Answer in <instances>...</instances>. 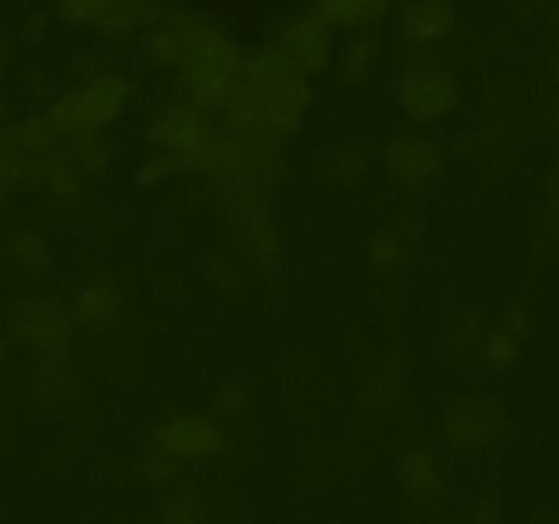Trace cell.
Masks as SVG:
<instances>
[{
	"label": "cell",
	"mask_w": 559,
	"mask_h": 524,
	"mask_svg": "<svg viewBox=\"0 0 559 524\" xmlns=\"http://www.w3.org/2000/svg\"><path fill=\"white\" fill-rule=\"evenodd\" d=\"M314 104L309 76L289 66L273 44L246 58V69L235 91L218 109L222 129L233 134L265 136L282 145L304 129Z\"/></svg>",
	"instance_id": "6da1fadb"
},
{
	"label": "cell",
	"mask_w": 559,
	"mask_h": 524,
	"mask_svg": "<svg viewBox=\"0 0 559 524\" xmlns=\"http://www.w3.org/2000/svg\"><path fill=\"white\" fill-rule=\"evenodd\" d=\"M164 22L178 33L180 96L202 112H218L246 69V55L233 36L211 16L189 9H167Z\"/></svg>",
	"instance_id": "7a4b0ae2"
},
{
	"label": "cell",
	"mask_w": 559,
	"mask_h": 524,
	"mask_svg": "<svg viewBox=\"0 0 559 524\" xmlns=\"http://www.w3.org/2000/svg\"><path fill=\"white\" fill-rule=\"evenodd\" d=\"M207 189L224 222L233 227L240 251L251 267L262 273H278L284 265V238L267 205V191L233 178L207 175Z\"/></svg>",
	"instance_id": "3957f363"
},
{
	"label": "cell",
	"mask_w": 559,
	"mask_h": 524,
	"mask_svg": "<svg viewBox=\"0 0 559 524\" xmlns=\"http://www.w3.org/2000/svg\"><path fill=\"white\" fill-rule=\"evenodd\" d=\"M136 96V85L123 71H102L87 80L74 82L66 91L52 93L47 102V115L60 131L74 134L85 129H104L118 123Z\"/></svg>",
	"instance_id": "277c9868"
},
{
	"label": "cell",
	"mask_w": 559,
	"mask_h": 524,
	"mask_svg": "<svg viewBox=\"0 0 559 524\" xmlns=\"http://www.w3.org/2000/svg\"><path fill=\"white\" fill-rule=\"evenodd\" d=\"M0 325L9 342L31 349L38 360L69 355L76 333L69 309L36 293H22L11 298Z\"/></svg>",
	"instance_id": "5b68a950"
},
{
	"label": "cell",
	"mask_w": 559,
	"mask_h": 524,
	"mask_svg": "<svg viewBox=\"0 0 559 524\" xmlns=\"http://www.w3.org/2000/svg\"><path fill=\"white\" fill-rule=\"evenodd\" d=\"M216 134L218 131L207 120V112L186 102L183 96L162 104L147 126V142L158 153H167L175 167L189 169V172H202Z\"/></svg>",
	"instance_id": "8992f818"
},
{
	"label": "cell",
	"mask_w": 559,
	"mask_h": 524,
	"mask_svg": "<svg viewBox=\"0 0 559 524\" xmlns=\"http://www.w3.org/2000/svg\"><path fill=\"white\" fill-rule=\"evenodd\" d=\"M399 109L418 126H437L462 104V82L451 69L431 60L404 63L393 76Z\"/></svg>",
	"instance_id": "52a82bcc"
},
{
	"label": "cell",
	"mask_w": 559,
	"mask_h": 524,
	"mask_svg": "<svg viewBox=\"0 0 559 524\" xmlns=\"http://www.w3.org/2000/svg\"><path fill=\"white\" fill-rule=\"evenodd\" d=\"M284 156L282 145L265 136L254 134H233V131H218L213 142L202 175H216V178L243 180L262 191L276 189L284 180Z\"/></svg>",
	"instance_id": "ba28073f"
},
{
	"label": "cell",
	"mask_w": 559,
	"mask_h": 524,
	"mask_svg": "<svg viewBox=\"0 0 559 524\" xmlns=\"http://www.w3.org/2000/svg\"><path fill=\"white\" fill-rule=\"evenodd\" d=\"M508 409L495 396H462L442 413L440 437L456 453H478L502 440Z\"/></svg>",
	"instance_id": "9c48e42d"
},
{
	"label": "cell",
	"mask_w": 559,
	"mask_h": 524,
	"mask_svg": "<svg viewBox=\"0 0 559 524\" xmlns=\"http://www.w3.org/2000/svg\"><path fill=\"white\" fill-rule=\"evenodd\" d=\"M153 445L178 464L213 462L227 448L218 420L205 413H173L153 426Z\"/></svg>",
	"instance_id": "30bf717a"
},
{
	"label": "cell",
	"mask_w": 559,
	"mask_h": 524,
	"mask_svg": "<svg viewBox=\"0 0 559 524\" xmlns=\"http://www.w3.org/2000/svg\"><path fill=\"white\" fill-rule=\"evenodd\" d=\"M49 14L58 25L109 38L136 36L145 22L142 0H49Z\"/></svg>",
	"instance_id": "8fae6325"
},
{
	"label": "cell",
	"mask_w": 559,
	"mask_h": 524,
	"mask_svg": "<svg viewBox=\"0 0 559 524\" xmlns=\"http://www.w3.org/2000/svg\"><path fill=\"white\" fill-rule=\"evenodd\" d=\"M445 162V147L435 136L418 134V131L393 134L382 147L385 172L407 191L429 189L435 180L442 178Z\"/></svg>",
	"instance_id": "7c38bea8"
},
{
	"label": "cell",
	"mask_w": 559,
	"mask_h": 524,
	"mask_svg": "<svg viewBox=\"0 0 559 524\" xmlns=\"http://www.w3.org/2000/svg\"><path fill=\"white\" fill-rule=\"evenodd\" d=\"M273 47L289 60L293 69L304 76H322L333 69L336 60V44H333V31L322 25L311 11L295 14L278 27Z\"/></svg>",
	"instance_id": "4fadbf2b"
},
{
	"label": "cell",
	"mask_w": 559,
	"mask_h": 524,
	"mask_svg": "<svg viewBox=\"0 0 559 524\" xmlns=\"http://www.w3.org/2000/svg\"><path fill=\"white\" fill-rule=\"evenodd\" d=\"M462 16L453 0H402L399 33L415 52H431L459 33Z\"/></svg>",
	"instance_id": "5bb4252c"
},
{
	"label": "cell",
	"mask_w": 559,
	"mask_h": 524,
	"mask_svg": "<svg viewBox=\"0 0 559 524\" xmlns=\"http://www.w3.org/2000/svg\"><path fill=\"white\" fill-rule=\"evenodd\" d=\"M123 311V293L109 276H91L74 289L69 314L76 327L85 331H107Z\"/></svg>",
	"instance_id": "9a60e30c"
},
{
	"label": "cell",
	"mask_w": 559,
	"mask_h": 524,
	"mask_svg": "<svg viewBox=\"0 0 559 524\" xmlns=\"http://www.w3.org/2000/svg\"><path fill=\"white\" fill-rule=\"evenodd\" d=\"M74 393L76 380L71 374L69 355L38 360V369L33 371L31 385H27V396L36 413H41L44 418H60L74 402Z\"/></svg>",
	"instance_id": "2e32d148"
},
{
	"label": "cell",
	"mask_w": 559,
	"mask_h": 524,
	"mask_svg": "<svg viewBox=\"0 0 559 524\" xmlns=\"http://www.w3.org/2000/svg\"><path fill=\"white\" fill-rule=\"evenodd\" d=\"M0 262L27 278H44L52 271L55 251L38 229L11 227L0 235Z\"/></svg>",
	"instance_id": "e0dca14e"
},
{
	"label": "cell",
	"mask_w": 559,
	"mask_h": 524,
	"mask_svg": "<svg viewBox=\"0 0 559 524\" xmlns=\"http://www.w3.org/2000/svg\"><path fill=\"white\" fill-rule=\"evenodd\" d=\"M82 172L69 162L63 151H49L31 158L25 191H41L52 200H74L82 191Z\"/></svg>",
	"instance_id": "ac0fdd59"
},
{
	"label": "cell",
	"mask_w": 559,
	"mask_h": 524,
	"mask_svg": "<svg viewBox=\"0 0 559 524\" xmlns=\"http://www.w3.org/2000/svg\"><path fill=\"white\" fill-rule=\"evenodd\" d=\"M396 475L409 500H415L418 505H435L445 495V478H442L440 462L426 448H413V451L402 453Z\"/></svg>",
	"instance_id": "d6986e66"
},
{
	"label": "cell",
	"mask_w": 559,
	"mask_h": 524,
	"mask_svg": "<svg viewBox=\"0 0 559 524\" xmlns=\"http://www.w3.org/2000/svg\"><path fill=\"white\" fill-rule=\"evenodd\" d=\"M60 151L82 172V178H104L118 158L115 140L104 129H85L66 134Z\"/></svg>",
	"instance_id": "ffe728a7"
},
{
	"label": "cell",
	"mask_w": 559,
	"mask_h": 524,
	"mask_svg": "<svg viewBox=\"0 0 559 524\" xmlns=\"http://www.w3.org/2000/svg\"><path fill=\"white\" fill-rule=\"evenodd\" d=\"M380 60V36L374 31H355L349 41L336 52L333 69L338 71V82H344L347 87H364L374 80Z\"/></svg>",
	"instance_id": "44dd1931"
},
{
	"label": "cell",
	"mask_w": 559,
	"mask_h": 524,
	"mask_svg": "<svg viewBox=\"0 0 559 524\" xmlns=\"http://www.w3.org/2000/svg\"><path fill=\"white\" fill-rule=\"evenodd\" d=\"M366 262L371 265V271L380 273V276H393L404 267L407 262V240L396 233L393 227H374L366 235Z\"/></svg>",
	"instance_id": "7402d4cb"
},
{
	"label": "cell",
	"mask_w": 559,
	"mask_h": 524,
	"mask_svg": "<svg viewBox=\"0 0 559 524\" xmlns=\"http://www.w3.org/2000/svg\"><path fill=\"white\" fill-rule=\"evenodd\" d=\"M11 129H14L16 147L25 151L27 156H41V153L58 151L60 142H63V131L55 126L47 109H36V112L25 115L22 120L11 123Z\"/></svg>",
	"instance_id": "603a6c76"
},
{
	"label": "cell",
	"mask_w": 559,
	"mask_h": 524,
	"mask_svg": "<svg viewBox=\"0 0 559 524\" xmlns=\"http://www.w3.org/2000/svg\"><path fill=\"white\" fill-rule=\"evenodd\" d=\"M251 273L254 267L249 265L243 254H233V251H218L207 262V276H211L213 287L224 295H243L251 284Z\"/></svg>",
	"instance_id": "cb8c5ba5"
},
{
	"label": "cell",
	"mask_w": 559,
	"mask_h": 524,
	"mask_svg": "<svg viewBox=\"0 0 559 524\" xmlns=\"http://www.w3.org/2000/svg\"><path fill=\"white\" fill-rule=\"evenodd\" d=\"M524 358V344L522 336H513L506 327H497L480 344V360L489 371L495 374H511Z\"/></svg>",
	"instance_id": "d4e9b609"
},
{
	"label": "cell",
	"mask_w": 559,
	"mask_h": 524,
	"mask_svg": "<svg viewBox=\"0 0 559 524\" xmlns=\"http://www.w3.org/2000/svg\"><path fill=\"white\" fill-rule=\"evenodd\" d=\"M205 522V500L194 489L169 491L156 505L153 524H202Z\"/></svg>",
	"instance_id": "484cf974"
},
{
	"label": "cell",
	"mask_w": 559,
	"mask_h": 524,
	"mask_svg": "<svg viewBox=\"0 0 559 524\" xmlns=\"http://www.w3.org/2000/svg\"><path fill=\"white\" fill-rule=\"evenodd\" d=\"M142 49H145L147 60L158 69H180V60H183V47H180V38L167 22H158V25L147 27L142 33Z\"/></svg>",
	"instance_id": "4316f807"
},
{
	"label": "cell",
	"mask_w": 559,
	"mask_h": 524,
	"mask_svg": "<svg viewBox=\"0 0 559 524\" xmlns=\"http://www.w3.org/2000/svg\"><path fill=\"white\" fill-rule=\"evenodd\" d=\"M246 407H249V393H246V388L235 380H224L213 388L211 404H207L211 413L207 415L213 420H218V424H233V420H238L246 413Z\"/></svg>",
	"instance_id": "83f0119b"
},
{
	"label": "cell",
	"mask_w": 559,
	"mask_h": 524,
	"mask_svg": "<svg viewBox=\"0 0 559 524\" xmlns=\"http://www.w3.org/2000/svg\"><path fill=\"white\" fill-rule=\"evenodd\" d=\"M175 172H178V167H175L173 158H169L167 153L153 151L151 156H145L142 162H136L134 172H131V183H134L136 191H145V194H151V191H158L162 186H167L169 180H173Z\"/></svg>",
	"instance_id": "f1b7e54d"
},
{
	"label": "cell",
	"mask_w": 559,
	"mask_h": 524,
	"mask_svg": "<svg viewBox=\"0 0 559 524\" xmlns=\"http://www.w3.org/2000/svg\"><path fill=\"white\" fill-rule=\"evenodd\" d=\"M136 475L151 486H169L178 480L180 464L175 462L173 456H167L164 451L153 448V451L142 453V456L136 458Z\"/></svg>",
	"instance_id": "f546056e"
},
{
	"label": "cell",
	"mask_w": 559,
	"mask_h": 524,
	"mask_svg": "<svg viewBox=\"0 0 559 524\" xmlns=\"http://www.w3.org/2000/svg\"><path fill=\"white\" fill-rule=\"evenodd\" d=\"M55 33V20L49 11H31V14L22 20L20 25V41L27 47H44V44L52 41Z\"/></svg>",
	"instance_id": "4dcf8cb0"
},
{
	"label": "cell",
	"mask_w": 559,
	"mask_h": 524,
	"mask_svg": "<svg viewBox=\"0 0 559 524\" xmlns=\"http://www.w3.org/2000/svg\"><path fill=\"white\" fill-rule=\"evenodd\" d=\"M502 522V505L497 491H484L475 497L473 505L467 508L464 524H500Z\"/></svg>",
	"instance_id": "1f68e13d"
},
{
	"label": "cell",
	"mask_w": 559,
	"mask_h": 524,
	"mask_svg": "<svg viewBox=\"0 0 559 524\" xmlns=\"http://www.w3.org/2000/svg\"><path fill=\"white\" fill-rule=\"evenodd\" d=\"M508 333H513V336H524V331L530 327V309L524 300H511V303L506 306V311H502V325Z\"/></svg>",
	"instance_id": "d6a6232c"
},
{
	"label": "cell",
	"mask_w": 559,
	"mask_h": 524,
	"mask_svg": "<svg viewBox=\"0 0 559 524\" xmlns=\"http://www.w3.org/2000/svg\"><path fill=\"white\" fill-rule=\"evenodd\" d=\"M360 5V14H364V25L366 31H374L382 20L393 11V5L399 0H355Z\"/></svg>",
	"instance_id": "836d02e7"
},
{
	"label": "cell",
	"mask_w": 559,
	"mask_h": 524,
	"mask_svg": "<svg viewBox=\"0 0 559 524\" xmlns=\"http://www.w3.org/2000/svg\"><path fill=\"white\" fill-rule=\"evenodd\" d=\"M366 162H369V158H366V153L342 147V151L336 153V158H333V169H336V175H342V178H349V175L364 172Z\"/></svg>",
	"instance_id": "e575fe53"
},
{
	"label": "cell",
	"mask_w": 559,
	"mask_h": 524,
	"mask_svg": "<svg viewBox=\"0 0 559 524\" xmlns=\"http://www.w3.org/2000/svg\"><path fill=\"white\" fill-rule=\"evenodd\" d=\"M16 151V142H14V129H11V123H0V162L3 158H9L11 153Z\"/></svg>",
	"instance_id": "d590c367"
},
{
	"label": "cell",
	"mask_w": 559,
	"mask_h": 524,
	"mask_svg": "<svg viewBox=\"0 0 559 524\" xmlns=\"http://www.w3.org/2000/svg\"><path fill=\"white\" fill-rule=\"evenodd\" d=\"M11 69H14V47L11 41L0 38V82L11 74Z\"/></svg>",
	"instance_id": "8d00e7d4"
},
{
	"label": "cell",
	"mask_w": 559,
	"mask_h": 524,
	"mask_svg": "<svg viewBox=\"0 0 559 524\" xmlns=\"http://www.w3.org/2000/svg\"><path fill=\"white\" fill-rule=\"evenodd\" d=\"M14 191H16L14 180H11L9 175H5L3 169H0V211H3V207L9 205L11 196H14Z\"/></svg>",
	"instance_id": "74e56055"
},
{
	"label": "cell",
	"mask_w": 559,
	"mask_h": 524,
	"mask_svg": "<svg viewBox=\"0 0 559 524\" xmlns=\"http://www.w3.org/2000/svg\"><path fill=\"white\" fill-rule=\"evenodd\" d=\"M5 355H9V338H5L3 325H0V366L5 364Z\"/></svg>",
	"instance_id": "f35d334b"
},
{
	"label": "cell",
	"mask_w": 559,
	"mask_h": 524,
	"mask_svg": "<svg viewBox=\"0 0 559 524\" xmlns=\"http://www.w3.org/2000/svg\"><path fill=\"white\" fill-rule=\"evenodd\" d=\"M5 115H9V102H5V96L0 93V123L5 120Z\"/></svg>",
	"instance_id": "ab89813d"
},
{
	"label": "cell",
	"mask_w": 559,
	"mask_h": 524,
	"mask_svg": "<svg viewBox=\"0 0 559 524\" xmlns=\"http://www.w3.org/2000/svg\"><path fill=\"white\" fill-rule=\"evenodd\" d=\"M524 3H530V5H538V9H540V5H551V3H555V0H524Z\"/></svg>",
	"instance_id": "60d3db41"
},
{
	"label": "cell",
	"mask_w": 559,
	"mask_h": 524,
	"mask_svg": "<svg viewBox=\"0 0 559 524\" xmlns=\"http://www.w3.org/2000/svg\"><path fill=\"white\" fill-rule=\"evenodd\" d=\"M3 3H31V0H0V5Z\"/></svg>",
	"instance_id": "b9f144b4"
}]
</instances>
